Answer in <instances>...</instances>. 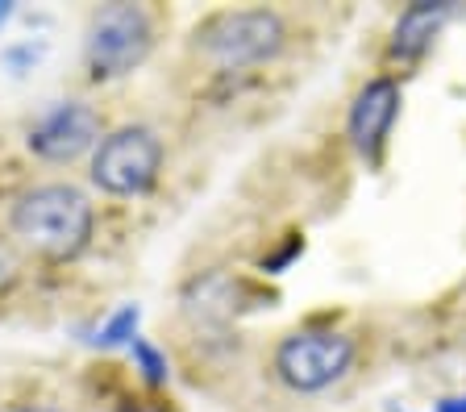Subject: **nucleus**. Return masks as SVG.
<instances>
[{"instance_id":"nucleus-15","label":"nucleus","mask_w":466,"mask_h":412,"mask_svg":"<svg viewBox=\"0 0 466 412\" xmlns=\"http://www.w3.org/2000/svg\"><path fill=\"white\" fill-rule=\"evenodd\" d=\"M433 412H466V387L462 392H450V396H437Z\"/></svg>"},{"instance_id":"nucleus-5","label":"nucleus","mask_w":466,"mask_h":412,"mask_svg":"<svg viewBox=\"0 0 466 412\" xmlns=\"http://www.w3.org/2000/svg\"><path fill=\"white\" fill-rule=\"evenodd\" d=\"M155 42H158V25L146 5H129V0L100 5L84 34L87 79L92 84H116V79L134 75L155 55Z\"/></svg>"},{"instance_id":"nucleus-19","label":"nucleus","mask_w":466,"mask_h":412,"mask_svg":"<svg viewBox=\"0 0 466 412\" xmlns=\"http://www.w3.org/2000/svg\"><path fill=\"white\" fill-rule=\"evenodd\" d=\"M383 412H412V408H408V404H388Z\"/></svg>"},{"instance_id":"nucleus-3","label":"nucleus","mask_w":466,"mask_h":412,"mask_svg":"<svg viewBox=\"0 0 466 412\" xmlns=\"http://www.w3.org/2000/svg\"><path fill=\"white\" fill-rule=\"evenodd\" d=\"M362 342L333 321H304L271 346V379L291 396H325L359 367Z\"/></svg>"},{"instance_id":"nucleus-10","label":"nucleus","mask_w":466,"mask_h":412,"mask_svg":"<svg viewBox=\"0 0 466 412\" xmlns=\"http://www.w3.org/2000/svg\"><path fill=\"white\" fill-rule=\"evenodd\" d=\"M142 337V305L137 300H126V305H116L113 313H105L92 329H84L79 342L92 346V350H129V346Z\"/></svg>"},{"instance_id":"nucleus-14","label":"nucleus","mask_w":466,"mask_h":412,"mask_svg":"<svg viewBox=\"0 0 466 412\" xmlns=\"http://www.w3.org/2000/svg\"><path fill=\"white\" fill-rule=\"evenodd\" d=\"M17 284H21V255H17V246L0 234V300H5Z\"/></svg>"},{"instance_id":"nucleus-8","label":"nucleus","mask_w":466,"mask_h":412,"mask_svg":"<svg viewBox=\"0 0 466 412\" xmlns=\"http://www.w3.org/2000/svg\"><path fill=\"white\" fill-rule=\"evenodd\" d=\"M458 5L454 0H412L391 17L388 42H383V59L396 71H412L433 55L437 38L454 21Z\"/></svg>"},{"instance_id":"nucleus-2","label":"nucleus","mask_w":466,"mask_h":412,"mask_svg":"<svg viewBox=\"0 0 466 412\" xmlns=\"http://www.w3.org/2000/svg\"><path fill=\"white\" fill-rule=\"evenodd\" d=\"M291 46V17L275 5L217 9L192 30V55L221 75L271 67Z\"/></svg>"},{"instance_id":"nucleus-11","label":"nucleus","mask_w":466,"mask_h":412,"mask_svg":"<svg viewBox=\"0 0 466 412\" xmlns=\"http://www.w3.org/2000/svg\"><path fill=\"white\" fill-rule=\"evenodd\" d=\"M129 363H134V375L150 392H163L167 383H171V358H167V350L158 342H150V337H137V342L129 346Z\"/></svg>"},{"instance_id":"nucleus-4","label":"nucleus","mask_w":466,"mask_h":412,"mask_svg":"<svg viewBox=\"0 0 466 412\" xmlns=\"http://www.w3.org/2000/svg\"><path fill=\"white\" fill-rule=\"evenodd\" d=\"M167 167V142L155 126L126 121L108 129L100 146L87 158V179L108 200H142L150 196Z\"/></svg>"},{"instance_id":"nucleus-17","label":"nucleus","mask_w":466,"mask_h":412,"mask_svg":"<svg viewBox=\"0 0 466 412\" xmlns=\"http://www.w3.org/2000/svg\"><path fill=\"white\" fill-rule=\"evenodd\" d=\"M17 17V0H0V34H5V25Z\"/></svg>"},{"instance_id":"nucleus-18","label":"nucleus","mask_w":466,"mask_h":412,"mask_svg":"<svg viewBox=\"0 0 466 412\" xmlns=\"http://www.w3.org/2000/svg\"><path fill=\"white\" fill-rule=\"evenodd\" d=\"M13 412H63V408H55V404H17Z\"/></svg>"},{"instance_id":"nucleus-12","label":"nucleus","mask_w":466,"mask_h":412,"mask_svg":"<svg viewBox=\"0 0 466 412\" xmlns=\"http://www.w3.org/2000/svg\"><path fill=\"white\" fill-rule=\"evenodd\" d=\"M46 59V42H34V38H25V42H13V46H5L0 50V63H5V71L9 75H25V71H34L38 63Z\"/></svg>"},{"instance_id":"nucleus-1","label":"nucleus","mask_w":466,"mask_h":412,"mask_svg":"<svg viewBox=\"0 0 466 412\" xmlns=\"http://www.w3.org/2000/svg\"><path fill=\"white\" fill-rule=\"evenodd\" d=\"M9 234L46 263H76L96 237V205L84 187L67 179H46L17 192L9 205Z\"/></svg>"},{"instance_id":"nucleus-7","label":"nucleus","mask_w":466,"mask_h":412,"mask_svg":"<svg viewBox=\"0 0 466 412\" xmlns=\"http://www.w3.org/2000/svg\"><path fill=\"white\" fill-rule=\"evenodd\" d=\"M105 137V117H100L96 105L87 100H50L38 117L29 121L25 129V150L38 163L50 167H71L79 158H92V150L100 146Z\"/></svg>"},{"instance_id":"nucleus-9","label":"nucleus","mask_w":466,"mask_h":412,"mask_svg":"<svg viewBox=\"0 0 466 412\" xmlns=\"http://www.w3.org/2000/svg\"><path fill=\"white\" fill-rule=\"evenodd\" d=\"M250 279L229 271H204L184 287V313L196 325H229L250 305Z\"/></svg>"},{"instance_id":"nucleus-13","label":"nucleus","mask_w":466,"mask_h":412,"mask_svg":"<svg viewBox=\"0 0 466 412\" xmlns=\"http://www.w3.org/2000/svg\"><path fill=\"white\" fill-rule=\"evenodd\" d=\"M300 255H304V234H300V229H288V234H283V242L275 246L271 255L258 258V275H283Z\"/></svg>"},{"instance_id":"nucleus-16","label":"nucleus","mask_w":466,"mask_h":412,"mask_svg":"<svg viewBox=\"0 0 466 412\" xmlns=\"http://www.w3.org/2000/svg\"><path fill=\"white\" fill-rule=\"evenodd\" d=\"M121 412H171V408H163L158 400H126V408Z\"/></svg>"},{"instance_id":"nucleus-6","label":"nucleus","mask_w":466,"mask_h":412,"mask_svg":"<svg viewBox=\"0 0 466 412\" xmlns=\"http://www.w3.org/2000/svg\"><path fill=\"white\" fill-rule=\"evenodd\" d=\"M400 113H404V79H400L396 71H375V75H367L359 88H354V96L346 100L341 134H346L350 150H354L370 171L383 167Z\"/></svg>"}]
</instances>
